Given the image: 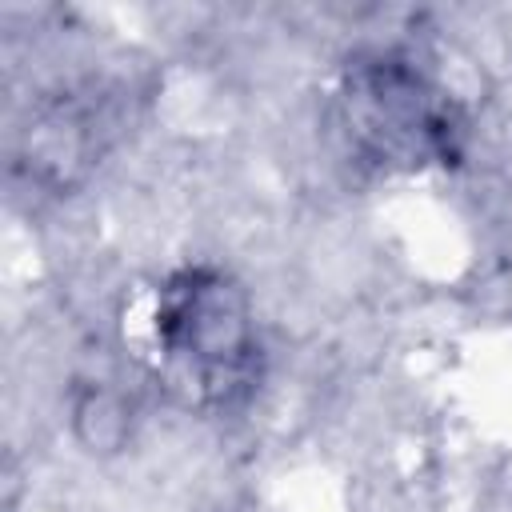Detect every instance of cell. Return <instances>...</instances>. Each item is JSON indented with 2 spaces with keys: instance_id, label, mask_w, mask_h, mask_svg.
Segmentation results:
<instances>
[{
  "instance_id": "1",
  "label": "cell",
  "mask_w": 512,
  "mask_h": 512,
  "mask_svg": "<svg viewBox=\"0 0 512 512\" xmlns=\"http://www.w3.org/2000/svg\"><path fill=\"white\" fill-rule=\"evenodd\" d=\"M164 376L196 404H224L252 376V328L240 284L212 268L176 272L152 316Z\"/></svg>"
},
{
  "instance_id": "2",
  "label": "cell",
  "mask_w": 512,
  "mask_h": 512,
  "mask_svg": "<svg viewBox=\"0 0 512 512\" xmlns=\"http://www.w3.org/2000/svg\"><path fill=\"white\" fill-rule=\"evenodd\" d=\"M344 128L352 144L388 168H420L460 152V108L404 56L356 60L344 80Z\"/></svg>"
}]
</instances>
